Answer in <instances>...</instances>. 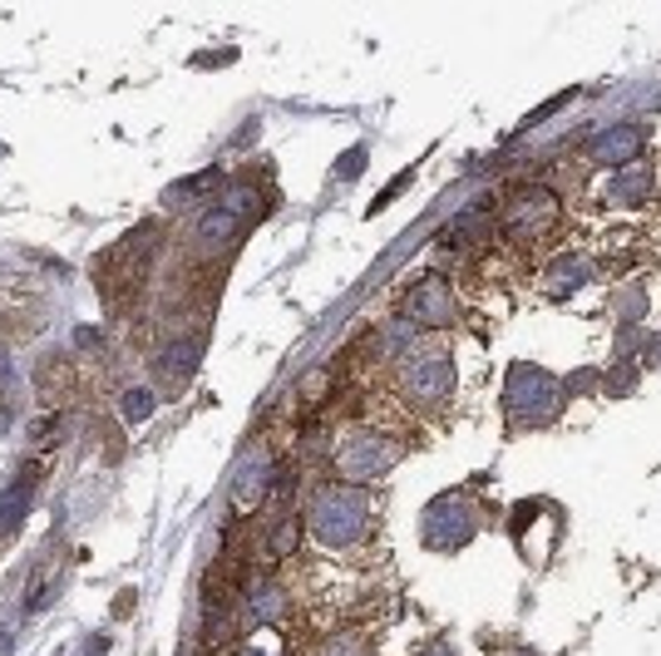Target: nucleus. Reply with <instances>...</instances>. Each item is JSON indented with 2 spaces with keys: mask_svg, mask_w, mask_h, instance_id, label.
Masks as SVG:
<instances>
[{
  "mask_svg": "<svg viewBox=\"0 0 661 656\" xmlns=\"http://www.w3.org/2000/svg\"><path fill=\"white\" fill-rule=\"evenodd\" d=\"M420 656H455V652H449V646L445 642H434V646H424V652Z\"/></svg>",
  "mask_w": 661,
  "mask_h": 656,
  "instance_id": "22",
  "label": "nucleus"
},
{
  "mask_svg": "<svg viewBox=\"0 0 661 656\" xmlns=\"http://www.w3.org/2000/svg\"><path fill=\"white\" fill-rule=\"evenodd\" d=\"M647 193H651V164H647V158H641V164H632V168L608 174V183H602V203H617V207L641 203Z\"/></svg>",
  "mask_w": 661,
  "mask_h": 656,
  "instance_id": "10",
  "label": "nucleus"
},
{
  "mask_svg": "<svg viewBox=\"0 0 661 656\" xmlns=\"http://www.w3.org/2000/svg\"><path fill=\"white\" fill-rule=\"evenodd\" d=\"M35 390H40L45 405H64L80 395V370H74L70 356H45L35 366Z\"/></svg>",
  "mask_w": 661,
  "mask_h": 656,
  "instance_id": "9",
  "label": "nucleus"
},
{
  "mask_svg": "<svg viewBox=\"0 0 661 656\" xmlns=\"http://www.w3.org/2000/svg\"><path fill=\"white\" fill-rule=\"evenodd\" d=\"M641 154H647V129H641L637 119H627V123H612V129H602L598 139L588 144V158L598 168H632V164H641Z\"/></svg>",
  "mask_w": 661,
  "mask_h": 656,
  "instance_id": "5",
  "label": "nucleus"
},
{
  "mask_svg": "<svg viewBox=\"0 0 661 656\" xmlns=\"http://www.w3.org/2000/svg\"><path fill=\"white\" fill-rule=\"evenodd\" d=\"M588 277H592V267L582 262L578 252H573V257H558V262L548 267V297H568V291L588 287Z\"/></svg>",
  "mask_w": 661,
  "mask_h": 656,
  "instance_id": "14",
  "label": "nucleus"
},
{
  "mask_svg": "<svg viewBox=\"0 0 661 656\" xmlns=\"http://www.w3.org/2000/svg\"><path fill=\"white\" fill-rule=\"evenodd\" d=\"M326 656H371V652H365L361 636H336V642L326 646Z\"/></svg>",
  "mask_w": 661,
  "mask_h": 656,
  "instance_id": "18",
  "label": "nucleus"
},
{
  "mask_svg": "<svg viewBox=\"0 0 661 656\" xmlns=\"http://www.w3.org/2000/svg\"><path fill=\"white\" fill-rule=\"evenodd\" d=\"M242 593H248V612H252V622H262V627L281 622V617L291 612V593H287L281 583H267V577H257V583H248Z\"/></svg>",
  "mask_w": 661,
  "mask_h": 656,
  "instance_id": "11",
  "label": "nucleus"
},
{
  "mask_svg": "<svg viewBox=\"0 0 661 656\" xmlns=\"http://www.w3.org/2000/svg\"><path fill=\"white\" fill-rule=\"evenodd\" d=\"M197 252H228V247H238L242 237V217L228 213V207H213V213L197 223Z\"/></svg>",
  "mask_w": 661,
  "mask_h": 656,
  "instance_id": "12",
  "label": "nucleus"
},
{
  "mask_svg": "<svg viewBox=\"0 0 661 656\" xmlns=\"http://www.w3.org/2000/svg\"><path fill=\"white\" fill-rule=\"evenodd\" d=\"M474 528H479L474 503H465V499H440V503H430V513H424V544L440 548V553L465 548L469 538H474Z\"/></svg>",
  "mask_w": 661,
  "mask_h": 656,
  "instance_id": "3",
  "label": "nucleus"
},
{
  "mask_svg": "<svg viewBox=\"0 0 661 656\" xmlns=\"http://www.w3.org/2000/svg\"><path fill=\"white\" fill-rule=\"evenodd\" d=\"M558 223V198L548 188H518L504 203V232L508 237H538Z\"/></svg>",
  "mask_w": 661,
  "mask_h": 656,
  "instance_id": "4",
  "label": "nucleus"
},
{
  "mask_svg": "<svg viewBox=\"0 0 661 656\" xmlns=\"http://www.w3.org/2000/svg\"><path fill=\"white\" fill-rule=\"evenodd\" d=\"M632 380H637V370H632V366H617L612 375H602V395H627Z\"/></svg>",
  "mask_w": 661,
  "mask_h": 656,
  "instance_id": "17",
  "label": "nucleus"
},
{
  "mask_svg": "<svg viewBox=\"0 0 661 656\" xmlns=\"http://www.w3.org/2000/svg\"><path fill=\"white\" fill-rule=\"evenodd\" d=\"M518 656H538V652H518Z\"/></svg>",
  "mask_w": 661,
  "mask_h": 656,
  "instance_id": "23",
  "label": "nucleus"
},
{
  "mask_svg": "<svg viewBox=\"0 0 661 656\" xmlns=\"http://www.w3.org/2000/svg\"><path fill=\"white\" fill-rule=\"evenodd\" d=\"M504 410L514 430H543L563 410V380H553L543 366L514 360L508 366V385H504Z\"/></svg>",
  "mask_w": 661,
  "mask_h": 656,
  "instance_id": "1",
  "label": "nucleus"
},
{
  "mask_svg": "<svg viewBox=\"0 0 661 656\" xmlns=\"http://www.w3.org/2000/svg\"><path fill=\"white\" fill-rule=\"evenodd\" d=\"M217 183H223V174H217V168H203V174H193V178H183V183L168 188L164 203H168V207H188V203H197L203 193H213Z\"/></svg>",
  "mask_w": 661,
  "mask_h": 656,
  "instance_id": "15",
  "label": "nucleus"
},
{
  "mask_svg": "<svg viewBox=\"0 0 661 656\" xmlns=\"http://www.w3.org/2000/svg\"><path fill=\"white\" fill-rule=\"evenodd\" d=\"M35 484H40V464H25L21 489H11V493H5V503H0V534L21 528L25 509H31V499H35Z\"/></svg>",
  "mask_w": 661,
  "mask_h": 656,
  "instance_id": "13",
  "label": "nucleus"
},
{
  "mask_svg": "<svg viewBox=\"0 0 661 656\" xmlns=\"http://www.w3.org/2000/svg\"><path fill=\"white\" fill-rule=\"evenodd\" d=\"M410 326H449L455 321V297H449V282L424 277L420 287L410 291Z\"/></svg>",
  "mask_w": 661,
  "mask_h": 656,
  "instance_id": "8",
  "label": "nucleus"
},
{
  "mask_svg": "<svg viewBox=\"0 0 661 656\" xmlns=\"http://www.w3.org/2000/svg\"><path fill=\"white\" fill-rule=\"evenodd\" d=\"M449 390H455V366H449V356L430 350V356L410 360V370H405V401H414V405H440Z\"/></svg>",
  "mask_w": 661,
  "mask_h": 656,
  "instance_id": "6",
  "label": "nucleus"
},
{
  "mask_svg": "<svg viewBox=\"0 0 661 656\" xmlns=\"http://www.w3.org/2000/svg\"><path fill=\"white\" fill-rule=\"evenodd\" d=\"M365 168V148H351V154L341 158V168H336V178H356Z\"/></svg>",
  "mask_w": 661,
  "mask_h": 656,
  "instance_id": "20",
  "label": "nucleus"
},
{
  "mask_svg": "<svg viewBox=\"0 0 661 656\" xmlns=\"http://www.w3.org/2000/svg\"><path fill=\"white\" fill-rule=\"evenodd\" d=\"M297 534H301V528H297V513L281 509V513H277V523H272L267 553H272V558H291V548H297Z\"/></svg>",
  "mask_w": 661,
  "mask_h": 656,
  "instance_id": "16",
  "label": "nucleus"
},
{
  "mask_svg": "<svg viewBox=\"0 0 661 656\" xmlns=\"http://www.w3.org/2000/svg\"><path fill=\"white\" fill-rule=\"evenodd\" d=\"M371 513L375 509L361 489H351V484H326V489H316V499H311V528H316V538L326 548H351L365 538Z\"/></svg>",
  "mask_w": 661,
  "mask_h": 656,
  "instance_id": "2",
  "label": "nucleus"
},
{
  "mask_svg": "<svg viewBox=\"0 0 661 656\" xmlns=\"http://www.w3.org/2000/svg\"><path fill=\"white\" fill-rule=\"evenodd\" d=\"M242 656H262V652H242Z\"/></svg>",
  "mask_w": 661,
  "mask_h": 656,
  "instance_id": "24",
  "label": "nucleus"
},
{
  "mask_svg": "<svg viewBox=\"0 0 661 656\" xmlns=\"http://www.w3.org/2000/svg\"><path fill=\"white\" fill-rule=\"evenodd\" d=\"M400 444H390L385 434H351L341 450V474L346 479H375V474H385L395 460H400Z\"/></svg>",
  "mask_w": 661,
  "mask_h": 656,
  "instance_id": "7",
  "label": "nucleus"
},
{
  "mask_svg": "<svg viewBox=\"0 0 661 656\" xmlns=\"http://www.w3.org/2000/svg\"><path fill=\"white\" fill-rule=\"evenodd\" d=\"M592 385H602V370H578V375H573L563 390H568V395H573V390H592Z\"/></svg>",
  "mask_w": 661,
  "mask_h": 656,
  "instance_id": "21",
  "label": "nucleus"
},
{
  "mask_svg": "<svg viewBox=\"0 0 661 656\" xmlns=\"http://www.w3.org/2000/svg\"><path fill=\"white\" fill-rule=\"evenodd\" d=\"M148 410H154V401H148L144 390H129V395H124V415H129V420H144Z\"/></svg>",
  "mask_w": 661,
  "mask_h": 656,
  "instance_id": "19",
  "label": "nucleus"
}]
</instances>
